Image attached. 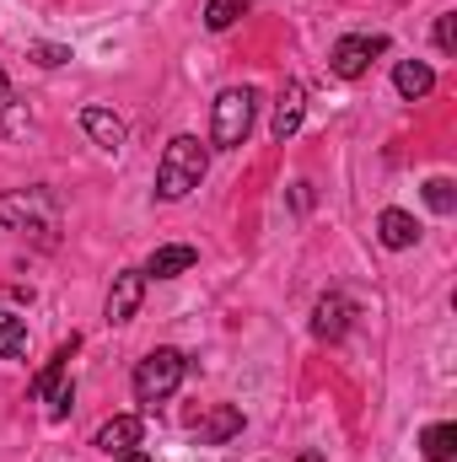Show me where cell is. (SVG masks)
<instances>
[{
	"mask_svg": "<svg viewBox=\"0 0 457 462\" xmlns=\"http://www.w3.org/2000/svg\"><path fill=\"white\" fill-rule=\"evenodd\" d=\"M205 172H210V151L194 134H173L167 151H162V162H156V199H167V205L189 199L205 183Z\"/></svg>",
	"mask_w": 457,
	"mask_h": 462,
	"instance_id": "1",
	"label": "cell"
},
{
	"mask_svg": "<svg viewBox=\"0 0 457 462\" xmlns=\"http://www.w3.org/2000/svg\"><path fill=\"white\" fill-rule=\"evenodd\" d=\"M183 376H189V355L173 349V345H156L151 355H140V365H135V376H129L135 403H145V409L167 403V398L183 387Z\"/></svg>",
	"mask_w": 457,
	"mask_h": 462,
	"instance_id": "2",
	"label": "cell"
},
{
	"mask_svg": "<svg viewBox=\"0 0 457 462\" xmlns=\"http://www.w3.org/2000/svg\"><path fill=\"white\" fill-rule=\"evenodd\" d=\"M0 226L33 231V236L54 242V231H60V199L49 189H5L0 194Z\"/></svg>",
	"mask_w": 457,
	"mask_h": 462,
	"instance_id": "3",
	"label": "cell"
},
{
	"mask_svg": "<svg viewBox=\"0 0 457 462\" xmlns=\"http://www.w3.org/2000/svg\"><path fill=\"white\" fill-rule=\"evenodd\" d=\"M253 118H258V92L253 87H227L210 108V145L237 151L247 134H253Z\"/></svg>",
	"mask_w": 457,
	"mask_h": 462,
	"instance_id": "4",
	"label": "cell"
},
{
	"mask_svg": "<svg viewBox=\"0 0 457 462\" xmlns=\"http://www.w3.org/2000/svg\"><path fill=\"white\" fill-rule=\"evenodd\" d=\"M382 49H387V38H382V32H350V38H340V43L329 49V70H334L340 81H360Z\"/></svg>",
	"mask_w": 457,
	"mask_h": 462,
	"instance_id": "5",
	"label": "cell"
},
{
	"mask_svg": "<svg viewBox=\"0 0 457 462\" xmlns=\"http://www.w3.org/2000/svg\"><path fill=\"white\" fill-rule=\"evenodd\" d=\"M140 301H145V269H118L114 285H108V301H103V318L118 328L140 312Z\"/></svg>",
	"mask_w": 457,
	"mask_h": 462,
	"instance_id": "6",
	"label": "cell"
},
{
	"mask_svg": "<svg viewBox=\"0 0 457 462\" xmlns=\"http://www.w3.org/2000/svg\"><path fill=\"white\" fill-rule=\"evenodd\" d=\"M350 318H355L350 296H340V291L318 296V307H312V339H323V345H340L344 334H350Z\"/></svg>",
	"mask_w": 457,
	"mask_h": 462,
	"instance_id": "7",
	"label": "cell"
},
{
	"mask_svg": "<svg viewBox=\"0 0 457 462\" xmlns=\"http://www.w3.org/2000/svg\"><path fill=\"white\" fill-rule=\"evenodd\" d=\"M140 441H145V414H114V420H103V425H98V436H92V447H98V452H108V457L135 452Z\"/></svg>",
	"mask_w": 457,
	"mask_h": 462,
	"instance_id": "8",
	"label": "cell"
},
{
	"mask_svg": "<svg viewBox=\"0 0 457 462\" xmlns=\"http://www.w3.org/2000/svg\"><path fill=\"white\" fill-rule=\"evenodd\" d=\"M237 436H242V409L237 403H216L205 420H194V441L200 447H227Z\"/></svg>",
	"mask_w": 457,
	"mask_h": 462,
	"instance_id": "9",
	"label": "cell"
},
{
	"mask_svg": "<svg viewBox=\"0 0 457 462\" xmlns=\"http://www.w3.org/2000/svg\"><path fill=\"white\" fill-rule=\"evenodd\" d=\"M200 263V253L189 247V242H167V247H156L151 258H145V280H178V274H189Z\"/></svg>",
	"mask_w": 457,
	"mask_h": 462,
	"instance_id": "10",
	"label": "cell"
},
{
	"mask_svg": "<svg viewBox=\"0 0 457 462\" xmlns=\"http://www.w3.org/2000/svg\"><path fill=\"white\" fill-rule=\"evenodd\" d=\"M81 129L92 134V145H103V151H118L124 140H129V129H124V118L114 108H98V103H87L81 108Z\"/></svg>",
	"mask_w": 457,
	"mask_h": 462,
	"instance_id": "11",
	"label": "cell"
},
{
	"mask_svg": "<svg viewBox=\"0 0 457 462\" xmlns=\"http://www.w3.org/2000/svg\"><path fill=\"white\" fill-rule=\"evenodd\" d=\"M377 242H382L387 253H409V247L420 242V221H415L409 210H382V216H377Z\"/></svg>",
	"mask_w": 457,
	"mask_h": 462,
	"instance_id": "12",
	"label": "cell"
},
{
	"mask_svg": "<svg viewBox=\"0 0 457 462\" xmlns=\"http://www.w3.org/2000/svg\"><path fill=\"white\" fill-rule=\"evenodd\" d=\"M431 87H436V70H431L425 60H398V65H393V92H398L404 103L431 97Z\"/></svg>",
	"mask_w": 457,
	"mask_h": 462,
	"instance_id": "13",
	"label": "cell"
},
{
	"mask_svg": "<svg viewBox=\"0 0 457 462\" xmlns=\"http://www.w3.org/2000/svg\"><path fill=\"white\" fill-rule=\"evenodd\" d=\"M302 114H307V92L291 81V87L280 92V103H275V118H269V129H275V140H280V145L302 129Z\"/></svg>",
	"mask_w": 457,
	"mask_h": 462,
	"instance_id": "14",
	"label": "cell"
},
{
	"mask_svg": "<svg viewBox=\"0 0 457 462\" xmlns=\"http://www.w3.org/2000/svg\"><path fill=\"white\" fill-rule=\"evenodd\" d=\"M70 355H76V339L60 349V355H54V360H49V365H43L38 376H33V398H38V403H49V398H54V393L65 387V365H70Z\"/></svg>",
	"mask_w": 457,
	"mask_h": 462,
	"instance_id": "15",
	"label": "cell"
},
{
	"mask_svg": "<svg viewBox=\"0 0 457 462\" xmlns=\"http://www.w3.org/2000/svg\"><path fill=\"white\" fill-rule=\"evenodd\" d=\"M420 452H425L431 462H452V452H457V425L452 420L425 425V430H420Z\"/></svg>",
	"mask_w": 457,
	"mask_h": 462,
	"instance_id": "16",
	"label": "cell"
},
{
	"mask_svg": "<svg viewBox=\"0 0 457 462\" xmlns=\"http://www.w3.org/2000/svg\"><path fill=\"white\" fill-rule=\"evenodd\" d=\"M27 355V323L16 312H0V360H22Z\"/></svg>",
	"mask_w": 457,
	"mask_h": 462,
	"instance_id": "17",
	"label": "cell"
},
{
	"mask_svg": "<svg viewBox=\"0 0 457 462\" xmlns=\"http://www.w3.org/2000/svg\"><path fill=\"white\" fill-rule=\"evenodd\" d=\"M425 205H431L436 216H452L457 210V183L452 178H431V183H425Z\"/></svg>",
	"mask_w": 457,
	"mask_h": 462,
	"instance_id": "18",
	"label": "cell"
},
{
	"mask_svg": "<svg viewBox=\"0 0 457 462\" xmlns=\"http://www.w3.org/2000/svg\"><path fill=\"white\" fill-rule=\"evenodd\" d=\"M242 11H247L242 0H210V5H205V27H210V32H227Z\"/></svg>",
	"mask_w": 457,
	"mask_h": 462,
	"instance_id": "19",
	"label": "cell"
},
{
	"mask_svg": "<svg viewBox=\"0 0 457 462\" xmlns=\"http://www.w3.org/2000/svg\"><path fill=\"white\" fill-rule=\"evenodd\" d=\"M27 54H33V65H43V70H54V65H65V60H76V54H70V43H43V38H38Z\"/></svg>",
	"mask_w": 457,
	"mask_h": 462,
	"instance_id": "20",
	"label": "cell"
},
{
	"mask_svg": "<svg viewBox=\"0 0 457 462\" xmlns=\"http://www.w3.org/2000/svg\"><path fill=\"white\" fill-rule=\"evenodd\" d=\"M431 38H436V49H442V54H452V43H457V16H452V11H442V16H436Z\"/></svg>",
	"mask_w": 457,
	"mask_h": 462,
	"instance_id": "21",
	"label": "cell"
},
{
	"mask_svg": "<svg viewBox=\"0 0 457 462\" xmlns=\"http://www.w3.org/2000/svg\"><path fill=\"white\" fill-rule=\"evenodd\" d=\"M114 462H151V457H145V452H140V447H135V452H118Z\"/></svg>",
	"mask_w": 457,
	"mask_h": 462,
	"instance_id": "22",
	"label": "cell"
},
{
	"mask_svg": "<svg viewBox=\"0 0 457 462\" xmlns=\"http://www.w3.org/2000/svg\"><path fill=\"white\" fill-rule=\"evenodd\" d=\"M0 97H11V81H5V70H0Z\"/></svg>",
	"mask_w": 457,
	"mask_h": 462,
	"instance_id": "23",
	"label": "cell"
},
{
	"mask_svg": "<svg viewBox=\"0 0 457 462\" xmlns=\"http://www.w3.org/2000/svg\"><path fill=\"white\" fill-rule=\"evenodd\" d=\"M296 462H323V457H318V452H302V457H296Z\"/></svg>",
	"mask_w": 457,
	"mask_h": 462,
	"instance_id": "24",
	"label": "cell"
}]
</instances>
